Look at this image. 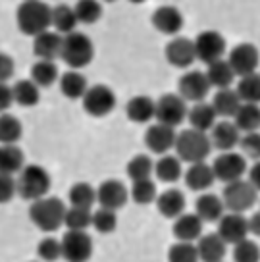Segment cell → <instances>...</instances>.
I'll use <instances>...</instances> for the list:
<instances>
[{"instance_id":"cell-9","label":"cell","mask_w":260,"mask_h":262,"mask_svg":"<svg viewBox=\"0 0 260 262\" xmlns=\"http://www.w3.org/2000/svg\"><path fill=\"white\" fill-rule=\"evenodd\" d=\"M193 42H195L197 60H201L204 64H212L216 60H222L226 54V49H228V42L224 39V35L218 31H212V29L199 33Z\"/></svg>"},{"instance_id":"cell-32","label":"cell","mask_w":260,"mask_h":262,"mask_svg":"<svg viewBox=\"0 0 260 262\" xmlns=\"http://www.w3.org/2000/svg\"><path fill=\"white\" fill-rule=\"evenodd\" d=\"M204 74L208 77L210 87H216V89H228L237 77L235 72L231 70V66L228 64V60H224V58L208 64V70Z\"/></svg>"},{"instance_id":"cell-47","label":"cell","mask_w":260,"mask_h":262,"mask_svg":"<svg viewBox=\"0 0 260 262\" xmlns=\"http://www.w3.org/2000/svg\"><path fill=\"white\" fill-rule=\"evenodd\" d=\"M37 254L42 262H56L58 258H62V243L56 237H42L37 245Z\"/></svg>"},{"instance_id":"cell-54","label":"cell","mask_w":260,"mask_h":262,"mask_svg":"<svg viewBox=\"0 0 260 262\" xmlns=\"http://www.w3.org/2000/svg\"><path fill=\"white\" fill-rule=\"evenodd\" d=\"M131 4H143V2H145V0H129Z\"/></svg>"},{"instance_id":"cell-8","label":"cell","mask_w":260,"mask_h":262,"mask_svg":"<svg viewBox=\"0 0 260 262\" xmlns=\"http://www.w3.org/2000/svg\"><path fill=\"white\" fill-rule=\"evenodd\" d=\"M187 100H183L179 95L168 93V95H162L156 100L155 118L156 122L164 123V125L178 127L187 120Z\"/></svg>"},{"instance_id":"cell-46","label":"cell","mask_w":260,"mask_h":262,"mask_svg":"<svg viewBox=\"0 0 260 262\" xmlns=\"http://www.w3.org/2000/svg\"><path fill=\"white\" fill-rule=\"evenodd\" d=\"M233 260L235 262H260V247L247 237L233 245Z\"/></svg>"},{"instance_id":"cell-52","label":"cell","mask_w":260,"mask_h":262,"mask_svg":"<svg viewBox=\"0 0 260 262\" xmlns=\"http://www.w3.org/2000/svg\"><path fill=\"white\" fill-rule=\"evenodd\" d=\"M249 183L256 191H260V160H256L251 166V170H249Z\"/></svg>"},{"instance_id":"cell-29","label":"cell","mask_w":260,"mask_h":262,"mask_svg":"<svg viewBox=\"0 0 260 262\" xmlns=\"http://www.w3.org/2000/svg\"><path fill=\"white\" fill-rule=\"evenodd\" d=\"M216 110L212 108L210 102H193V106L187 110V120L193 129L210 131L212 125L216 123Z\"/></svg>"},{"instance_id":"cell-1","label":"cell","mask_w":260,"mask_h":262,"mask_svg":"<svg viewBox=\"0 0 260 262\" xmlns=\"http://www.w3.org/2000/svg\"><path fill=\"white\" fill-rule=\"evenodd\" d=\"M66 205L58 196H42L33 201L29 206V220L35 224V228L52 233L64 226Z\"/></svg>"},{"instance_id":"cell-17","label":"cell","mask_w":260,"mask_h":262,"mask_svg":"<svg viewBox=\"0 0 260 262\" xmlns=\"http://www.w3.org/2000/svg\"><path fill=\"white\" fill-rule=\"evenodd\" d=\"M129 199V191L120 180H106L97 187V203L110 210H120Z\"/></svg>"},{"instance_id":"cell-56","label":"cell","mask_w":260,"mask_h":262,"mask_svg":"<svg viewBox=\"0 0 260 262\" xmlns=\"http://www.w3.org/2000/svg\"><path fill=\"white\" fill-rule=\"evenodd\" d=\"M222 262H224V260H222Z\"/></svg>"},{"instance_id":"cell-15","label":"cell","mask_w":260,"mask_h":262,"mask_svg":"<svg viewBox=\"0 0 260 262\" xmlns=\"http://www.w3.org/2000/svg\"><path fill=\"white\" fill-rule=\"evenodd\" d=\"M176 127L164 125V123L156 122L155 125H148V129L145 133V145L150 152L155 155H168L174 145H176Z\"/></svg>"},{"instance_id":"cell-2","label":"cell","mask_w":260,"mask_h":262,"mask_svg":"<svg viewBox=\"0 0 260 262\" xmlns=\"http://www.w3.org/2000/svg\"><path fill=\"white\" fill-rule=\"evenodd\" d=\"M176 155L181 162H204L212 150L210 137L206 135V131L199 129H183L181 133H178L176 137Z\"/></svg>"},{"instance_id":"cell-44","label":"cell","mask_w":260,"mask_h":262,"mask_svg":"<svg viewBox=\"0 0 260 262\" xmlns=\"http://www.w3.org/2000/svg\"><path fill=\"white\" fill-rule=\"evenodd\" d=\"M91 226L97 229L98 233H112L118 228V214H116V210L100 206L98 210L93 212V224Z\"/></svg>"},{"instance_id":"cell-36","label":"cell","mask_w":260,"mask_h":262,"mask_svg":"<svg viewBox=\"0 0 260 262\" xmlns=\"http://www.w3.org/2000/svg\"><path fill=\"white\" fill-rule=\"evenodd\" d=\"M70 206H79V208H93V205L97 203V189L93 187L87 181H77L73 183L70 193Z\"/></svg>"},{"instance_id":"cell-10","label":"cell","mask_w":260,"mask_h":262,"mask_svg":"<svg viewBox=\"0 0 260 262\" xmlns=\"http://www.w3.org/2000/svg\"><path fill=\"white\" fill-rule=\"evenodd\" d=\"M212 172H214L216 180L224 181V183L243 180V176L247 173V160L239 152L226 150L220 156H216V160L212 164Z\"/></svg>"},{"instance_id":"cell-19","label":"cell","mask_w":260,"mask_h":262,"mask_svg":"<svg viewBox=\"0 0 260 262\" xmlns=\"http://www.w3.org/2000/svg\"><path fill=\"white\" fill-rule=\"evenodd\" d=\"M208 137H210L212 147H216L218 150L226 152V150H233L239 145L241 131H239V127L233 122L222 120V122H216L212 125Z\"/></svg>"},{"instance_id":"cell-50","label":"cell","mask_w":260,"mask_h":262,"mask_svg":"<svg viewBox=\"0 0 260 262\" xmlns=\"http://www.w3.org/2000/svg\"><path fill=\"white\" fill-rule=\"evenodd\" d=\"M12 75H14V60L6 52H0V83H8Z\"/></svg>"},{"instance_id":"cell-7","label":"cell","mask_w":260,"mask_h":262,"mask_svg":"<svg viewBox=\"0 0 260 262\" xmlns=\"http://www.w3.org/2000/svg\"><path fill=\"white\" fill-rule=\"evenodd\" d=\"M83 110L93 118H104L116 108V93L108 85H93L83 95Z\"/></svg>"},{"instance_id":"cell-34","label":"cell","mask_w":260,"mask_h":262,"mask_svg":"<svg viewBox=\"0 0 260 262\" xmlns=\"http://www.w3.org/2000/svg\"><path fill=\"white\" fill-rule=\"evenodd\" d=\"M12 93H14V102L19 106H35L41 100V87L29 79H19L12 85Z\"/></svg>"},{"instance_id":"cell-53","label":"cell","mask_w":260,"mask_h":262,"mask_svg":"<svg viewBox=\"0 0 260 262\" xmlns=\"http://www.w3.org/2000/svg\"><path fill=\"white\" fill-rule=\"evenodd\" d=\"M247 222H249V233L260 237V210L252 214L251 218H247Z\"/></svg>"},{"instance_id":"cell-28","label":"cell","mask_w":260,"mask_h":262,"mask_svg":"<svg viewBox=\"0 0 260 262\" xmlns=\"http://www.w3.org/2000/svg\"><path fill=\"white\" fill-rule=\"evenodd\" d=\"M58 83H60V91L66 98L70 100H77V98H83L85 91L89 89V83H87V77L79 72V70H70L62 74V77H58Z\"/></svg>"},{"instance_id":"cell-45","label":"cell","mask_w":260,"mask_h":262,"mask_svg":"<svg viewBox=\"0 0 260 262\" xmlns=\"http://www.w3.org/2000/svg\"><path fill=\"white\" fill-rule=\"evenodd\" d=\"M168 262H199L197 245L189 241H178L168 251Z\"/></svg>"},{"instance_id":"cell-16","label":"cell","mask_w":260,"mask_h":262,"mask_svg":"<svg viewBox=\"0 0 260 262\" xmlns=\"http://www.w3.org/2000/svg\"><path fill=\"white\" fill-rule=\"evenodd\" d=\"M218 233L228 245H235L239 241L247 239L249 235V222L243 214L239 212H224V216L218 220Z\"/></svg>"},{"instance_id":"cell-49","label":"cell","mask_w":260,"mask_h":262,"mask_svg":"<svg viewBox=\"0 0 260 262\" xmlns=\"http://www.w3.org/2000/svg\"><path fill=\"white\" fill-rule=\"evenodd\" d=\"M17 195L16 180L10 173H0V205L10 203Z\"/></svg>"},{"instance_id":"cell-55","label":"cell","mask_w":260,"mask_h":262,"mask_svg":"<svg viewBox=\"0 0 260 262\" xmlns=\"http://www.w3.org/2000/svg\"><path fill=\"white\" fill-rule=\"evenodd\" d=\"M102 2H116V0H102Z\"/></svg>"},{"instance_id":"cell-39","label":"cell","mask_w":260,"mask_h":262,"mask_svg":"<svg viewBox=\"0 0 260 262\" xmlns=\"http://www.w3.org/2000/svg\"><path fill=\"white\" fill-rule=\"evenodd\" d=\"M237 95L241 102H251V104H260V74L243 75L237 83Z\"/></svg>"},{"instance_id":"cell-3","label":"cell","mask_w":260,"mask_h":262,"mask_svg":"<svg viewBox=\"0 0 260 262\" xmlns=\"http://www.w3.org/2000/svg\"><path fill=\"white\" fill-rule=\"evenodd\" d=\"M50 6L42 0H24L16 12V24L24 35L35 37L50 27Z\"/></svg>"},{"instance_id":"cell-48","label":"cell","mask_w":260,"mask_h":262,"mask_svg":"<svg viewBox=\"0 0 260 262\" xmlns=\"http://www.w3.org/2000/svg\"><path fill=\"white\" fill-rule=\"evenodd\" d=\"M239 147H241L243 156L252 158V160H260V133L258 131L245 133L243 137L239 139Z\"/></svg>"},{"instance_id":"cell-5","label":"cell","mask_w":260,"mask_h":262,"mask_svg":"<svg viewBox=\"0 0 260 262\" xmlns=\"http://www.w3.org/2000/svg\"><path fill=\"white\" fill-rule=\"evenodd\" d=\"M93 56H95V45L85 33L73 31L64 35L60 58L70 66V70H81L89 66Z\"/></svg>"},{"instance_id":"cell-38","label":"cell","mask_w":260,"mask_h":262,"mask_svg":"<svg viewBox=\"0 0 260 262\" xmlns=\"http://www.w3.org/2000/svg\"><path fill=\"white\" fill-rule=\"evenodd\" d=\"M24 135V125L19 122V118L14 114L2 112L0 114V145L6 143H17Z\"/></svg>"},{"instance_id":"cell-27","label":"cell","mask_w":260,"mask_h":262,"mask_svg":"<svg viewBox=\"0 0 260 262\" xmlns=\"http://www.w3.org/2000/svg\"><path fill=\"white\" fill-rule=\"evenodd\" d=\"M210 104L216 110V116H222L224 120H229V118L235 116V112L241 106V98H239L235 89L228 87V89L216 91V95H214Z\"/></svg>"},{"instance_id":"cell-40","label":"cell","mask_w":260,"mask_h":262,"mask_svg":"<svg viewBox=\"0 0 260 262\" xmlns=\"http://www.w3.org/2000/svg\"><path fill=\"white\" fill-rule=\"evenodd\" d=\"M93 224V212L91 208H79V206H70L66 208L64 226L70 231H87Z\"/></svg>"},{"instance_id":"cell-13","label":"cell","mask_w":260,"mask_h":262,"mask_svg":"<svg viewBox=\"0 0 260 262\" xmlns=\"http://www.w3.org/2000/svg\"><path fill=\"white\" fill-rule=\"evenodd\" d=\"M228 64L235 75L243 77V75L254 74L258 70L260 64V52L252 42H239L237 47L231 49L228 56Z\"/></svg>"},{"instance_id":"cell-31","label":"cell","mask_w":260,"mask_h":262,"mask_svg":"<svg viewBox=\"0 0 260 262\" xmlns=\"http://www.w3.org/2000/svg\"><path fill=\"white\" fill-rule=\"evenodd\" d=\"M77 16H75V10L73 6L68 4H58L50 10V27H54V31L60 35H68L73 33L77 27Z\"/></svg>"},{"instance_id":"cell-12","label":"cell","mask_w":260,"mask_h":262,"mask_svg":"<svg viewBox=\"0 0 260 262\" xmlns=\"http://www.w3.org/2000/svg\"><path fill=\"white\" fill-rule=\"evenodd\" d=\"M210 83L204 72L191 70L187 74L179 77L178 83V95L187 102H203L206 95L210 93Z\"/></svg>"},{"instance_id":"cell-37","label":"cell","mask_w":260,"mask_h":262,"mask_svg":"<svg viewBox=\"0 0 260 262\" xmlns=\"http://www.w3.org/2000/svg\"><path fill=\"white\" fill-rule=\"evenodd\" d=\"M58 66L52 60H37L31 68V79L39 87H52L58 81Z\"/></svg>"},{"instance_id":"cell-51","label":"cell","mask_w":260,"mask_h":262,"mask_svg":"<svg viewBox=\"0 0 260 262\" xmlns=\"http://www.w3.org/2000/svg\"><path fill=\"white\" fill-rule=\"evenodd\" d=\"M14 104V93L8 83H0V114Z\"/></svg>"},{"instance_id":"cell-18","label":"cell","mask_w":260,"mask_h":262,"mask_svg":"<svg viewBox=\"0 0 260 262\" xmlns=\"http://www.w3.org/2000/svg\"><path fill=\"white\" fill-rule=\"evenodd\" d=\"M153 25H155V29H158L164 35L176 37L183 29L185 17H183V14H181V10L178 6L166 4V6H158L153 12Z\"/></svg>"},{"instance_id":"cell-25","label":"cell","mask_w":260,"mask_h":262,"mask_svg":"<svg viewBox=\"0 0 260 262\" xmlns=\"http://www.w3.org/2000/svg\"><path fill=\"white\" fill-rule=\"evenodd\" d=\"M156 112V100H153L146 95H137L127 100L125 104V114L133 123H148L155 120Z\"/></svg>"},{"instance_id":"cell-41","label":"cell","mask_w":260,"mask_h":262,"mask_svg":"<svg viewBox=\"0 0 260 262\" xmlns=\"http://www.w3.org/2000/svg\"><path fill=\"white\" fill-rule=\"evenodd\" d=\"M125 172H127L131 181L148 180V178H153V173H155V162L150 160V156L137 155L127 162Z\"/></svg>"},{"instance_id":"cell-33","label":"cell","mask_w":260,"mask_h":262,"mask_svg":"<svg viewBox=\"0 0 260 262\" xmlns=\"http://www.w3.org/2000/svg\"><path fill=\"white\" fill-rule=\"evenodd\" d=\"M155 176L162 183H176L183 176V166L178 156L162 155L155 162Z\"/></svg>"},{"instance_id":"cell-42","label":"cell","mask_w":260,"mask_h":262,"mask_svg":"<svg viewBox=\"0 0 260 262\" xmlns=\"http://www.w3.org/2000/svg\"><path fill=\"white\" fill-rule=\"evenodd\" d=\"M73 10H75L77 21L85 25L97 24L98 19H100V16H102V4H100V0H77Z\"/></svg>"},{"instance_id":"cell-43","label":"cell","mask_w":260,"mask_h":262,"mask_svg":"<svg viewBox=\"0 0 260 262\" xmlns=\"http://www.w3.org/2000/svg\"><path fill=\"white\" fill-rule=\"evenodd\" d=\"M156 183L150 178L148 180H139V181H131V189H129V196L137 203V205H150L156 201Z\"/></svg>"},{"instance_id":"cell-21","label":"cell","mask_w":260,"mask_h":262,"mask_svg":"<svg viewBox=\"0 0 260 262\" xmlns=\"http://www.w3.org/2000/svg\"><path fill=\"white\" fill-rule=\"evenodd\" d=\"M197 253L201 262H222L228 253V243L218 233H206L197 239Z\"/></svg>"},{"instance_id":"cell-23","label":"cell","mask_w":260,"mask_h":262,"mask_svg":"<svg viewBox=\"0 0 260 262\" xmlns=\"http://www.w3.org/2000/svg\"><path fill=\"white\" fill-rule=\"evenodd\" d=\"M156 208L164 218H178L179 214L185 212V195L176 187H170L156 195Z\"/></svg>"},{"instance_id":"cell-30","label":"cell","mask_w":260,"mask_h":262,"mask_svg":"<svg viewBox=\"0 0 260 262\" xmlns=\"http://www.w3.org/2000/svg\"><path fill=\"white\" fill-rule=\"evenodd\" d=\"M25 166L24 150L17 147V143L0 145V173H19Z\"/></svg>"},{"instance_id":"cell-6","label":"cell","mask_w":260,"mask_h":262,"mask_svg":"<svg viewBox=\"0 0 260 262\" xmlns=\"http://www.w3.org/2000/svg\"><path fill=\"white\" fill-rule=\"evenodd\" d=\"M222 201L229 212L245 214L258 203V191L249 183V180L229 181L224 187Z\"/></svg>"},{"instance_id":"cell-35","label":"cell","mask_w":260,"mask_h":262,"mask_svg":"<svg viewBox=\"0 0 260 262\" xmlns=\"http://www.w3.org/2000/svg\"><path fill=\"white\" fill-rule=\"evenodd\" d=\"M233 123H235L239 131H258L260 129V104H251V102H241L239 110L233 116Z\"/></svg>"},{"instance_id":"cell-22","label":"cell","mask_w":260,"mask_h":262,"mask_svg":"<svg viewBox=\"0 0 260 262\" xmlns=\"http://www.w3.org/2000/svg\"><path fill=\"white\" fill-rule=\"evenodd\" d=\"M185 185H187L191 191H208V189L214 185V172H212V166L206 162H193L189 164V168L185 170Z\"/></svg>"},{"instance_id":"cell-26","label":"cell","mask_w":260,"mask_h":262,"mask_svg":"<svg viewBox=\"0 0 260 262\" xmlns=\"http://www.w3.org/2000/svg\"><path fill=\"white\" fill-rule=\"evenodd\" d=\"M226 212L222 196L214 193H203L195 201V214L203 222H218Z\"/></svg>"},{"instance_id":"cell-20","label":"cell","mask_w":260,"mask_h":262,"mask_svg":"<svg viewBox=\"0 0 260 262\" xmlns=\"http://www.w3.org/2000/svg\"><path fill=\"white\" fill-rule=\"evenodd\" d=\"M62 41L64 37L56 31H47L39 33L33 37V52L39 60H56L62 54Z\"/></svg>"},{"instance_id":"cell-11","label":"cell","mask_w":260,"mask_h":262,"mask_svg":"<svg viewBox=\"0 0 260 262\" xmlns=\"http://www.w3.org/2000/svg\"><path fill=\"white\" fill-rule=\"evenodd\" d=\"M62 258L66 262H87L93 256V239L87 231H70L62 237Z\"/></svg>"},{"instance_id":"cell-4","label":"cell","mask_w":260,"mask_h":262,"mask_svg":"<svg viewBox=\"0 0 260 262\" xmlns=\"http://www.w3.org/2000/svg\"><path fill=\"white\" fill-rule=\"evenodd\" d=\"M16 187L17 195L33 203L37 199L47 196L50 189V176L39 164H29V166H24L21 172L17 173Z\"/></svg>"},{"instance_id":"cell-14","label":"cell","mask_w":260,"mask_h":262,"mask_svg":"<svg viewBox=\"0 0 260 262\" xmlns=\"http://www.w3.org/2000/svg\"><path fill=\"white\" fill-rule=\"evenodd\" d=\"M164 56L170 62L174 68H191L193 62L197 60L195 54V42L187 39V37H181V35H176L164 49Z\"/></svg>"},{"instance_id":"cell-24","label":"cell","mask_w":260,"mask_h":262,"mask_svg":"<svg viewBox=\"0 0 260 262\" xmlns=\"http://www.w3.org/2000/svg\"><path fill=\"white\" fill-rule=\"evenodd\" d=\"M174 235L178 241H189L195 243L197 239L203 235V224L204 222L197 214H179L174 218Z\"/></svg>"}]
</instances>
